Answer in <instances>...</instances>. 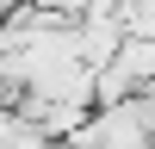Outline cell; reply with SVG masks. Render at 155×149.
Here are the masks:
<instances>
[{
  "instance_id": "cell-1",
  "label": "cell",
  "mask_w": 155,
  "mask_h": 149,
  "mask_svg": "<svg viewBox=\"0 0 155 149\" xmlns=\"http://www.w3.org/2000/svg\"><path fill=\"white\" fill-rule=\"evenodd\" d=\"M44 143H56V137H44L19 106H0V149H44Z\"/></svg>"
},
{
  "instance_id": "cell-2",
  "label": "cell",
  "mask_w": 155,
  "mask_h": 149,
  "mask_svg": "<svg viewBox=\"0 0 155 149\" xmlns=\"http://www.w3.org/2000/svg\"><path fill=\"white\" fill-rule=\"evenodd\" d=\"M124 25L143 31V37H155V0H124Z\"/></svg>"
}]
</instances>
